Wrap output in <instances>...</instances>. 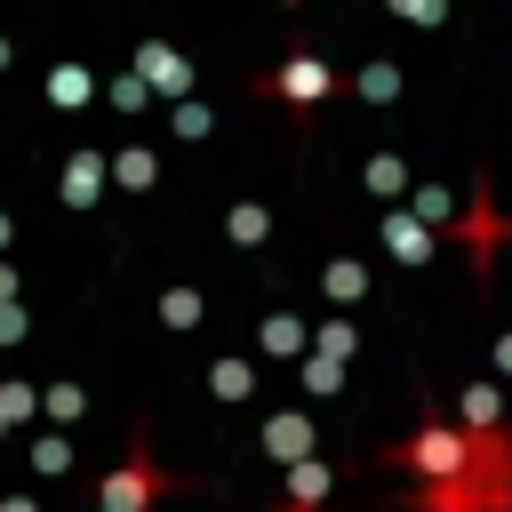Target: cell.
Returning <instances> with one entry per match:
<instances>
[{"label": "cell", "mask_w": 512, "mask_h": 512, "mask_svg": "<svg viewBox=\"0 0 512 512\" xmlns=\"http://www.w3.org/2000/svg\"><path fill=\"white\" fill-rule=\"evenodd\" d=\"M160 496H168V472H160V464H152V448L136 440V448H128V464H112V472H104L96 512H152Z\"/></svg>", "instance_id": "obj_1"}, {"label": "cell", "mask_w": 512, "mask_h": 512, "mask_svg": "<svg viewBox=\"0 0 512 512\" xmlns=\"http://www.w3.org/2000/svg\"><path fill=\"white\" fill-rule=\"evenodd\" d=\"M144 72H152V80H160V88H184V64H176V56H168V48H160V40H152V48H144Z\"/></svg>", "instance_id": "obj_4"}, {"label": "cell", "mask_w": 512, "mask_h": 512, "mask_svg": "<svg viewBox=\"0 0 512 512\" xmlns=\"http://www.w3.org/2000/svg\"><path fill=\"white\" fill-rule=\"evenodd\" d=\"M312 496H328V464H296L288 472V512H304Z\"/></svg>", "instance_id": "obj_3"}, {"label": "cell", "mask_w": 512, "mask_h": 512, "mask_svg": "<svg viewBox=\"0 0 512 512\" xmlns=\"http://www.w3.org/2000/svg\"><path fill=\"white\" fill-rule=\"evenodd\" d=\"M280 512H288V504H280Z\"/></svg>", "instance_id": "obj_5"}, {"label": "cell", "mask_w": 512, "mask_h": 512, "mask_svg": "<svg viewBox=\"0 0 512 512\" xmlns=\"http://www.w3.org/2000/svg\"><path fill=\"white\" fill-rule=\"evenodd\" d=\"M264 88H272L280 104H320V96L336 88V72H328L320 56H288V64H280V72H272Z\"/></svg>", "instance_id": "obj_2"}]
</instances>
